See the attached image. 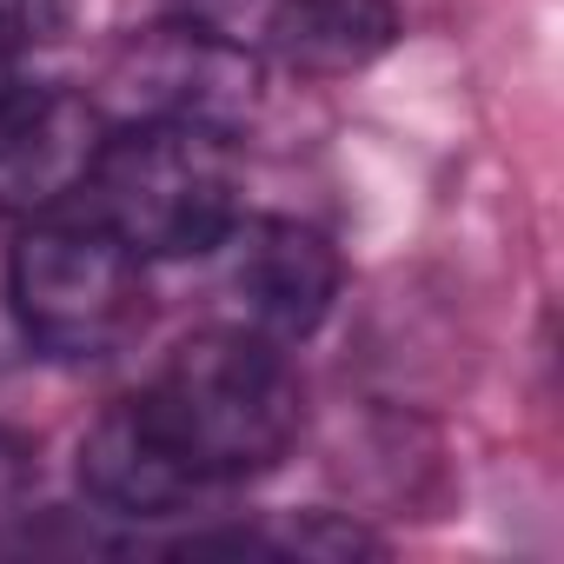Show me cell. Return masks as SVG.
I'll use <instances>...</instances> for the list:
<instances>
[{"mask_svg": "<svg viewBox=\"0 0 564 564\" xmlns=\"http://www.w3.org/2000/svg\"><path fill=\"white\" fill-rule=\"evenodd\" d=\"M147 399L206 485L272 471L306 425V392L286 346L246 326L186 339L166 359V372L147 386Z\"/></svg>", "mask_w": 564, "mask_h": 564, "instance_id": "1", "label": "cell"}, {"mask_svg": "<svg viewBox=\"0 0 564 564\" xmlns=\"http://www.w3.org/2000/svg\"><path fill=\"white\" fill-rule=\"evenodd\" d=\"M87 213L140 259H199L239 226L232 133L120 120L87 180Z\"/></svg>", "mask_w": 564, "mask_h": 564, "instance_id": "2", "label": "cell"}, {"mask_svg": "<svg viewBox=\"0 0 564 564\" xmlns=\"http://www.w3.org/2000/svg\"><path fill=\"white\" fill-rule=\"evenodd\" d=\"M8 300L41 352L100 359L140 319V252H127L94 213H41L8 252Z\"/></svg>", "mask_w": 564, "mask_h": 564, "instance_id": "3", "label": "cell"}, {"mask_svg": "<svg viewBox=\"0 0 564 564\" xmlns=\"http://www.w3.org/2000/svg\"><path fill=\"white\" fill-rule=\"evenodd\" d=\"M107 107L120 120H166V127L239 133L259 113V61H252L246 34H226V28L173 14L160 28H140L113 54Z\"/></svg>", "mask_w": 564, "mask_h": 564, "instance_id": "4", "label": "cell"}, {"mask_svg": "<svg viewBox=\"0 0 564 564\" xmlns=\"http://www.w3.org/2000/svg\"><path fill=\"white\" fill-rule=\"evenodd\" d=\"M226 246V300H232V326L259 333V339H313L326 326V313L339 306V246L306 226V219H246L219 239Z\"/></svg>", "mask_w": 564, "mask_h": 564, "instance_id": "5", "label": "cell"}, {"mask_svg": "<svg viewBox=\"0 0 564 564\" xmlns=\"http://www.w3.org/2000/svg\"><path fill=\"white\" fill-rule=\"evenodd\" d=\"M107 147L100 100L74 87H14L0 100V213H61L87 193L94 160Z\"/></svg>", "mask_w": 564, "mask_h": 564, "instance_id": "6", "label": "cell"}, {"mask_svg": "<svg viewBox=\"0 0 564 564\" xmlns=\"http://www.w3.org/2000/svg\"><path fill=\"white\" fill-rule=\"evenodd\" d=\"M80 491L107 518H173L206 491V478L180 452V438L166 432L153 399L140 392V399L107 405L87 425V438H80Z\"/></svg>", "mask_w": 564, "mask_h": 564, "instance_id": "7", "label": "cell"}, {"mask_svg": "<svg viewBox=\"0 0 564 564\" xmlns=\"http://www.w3.org/2000/svg\"><path fill=\"white\" fill-rule=\"evenodd\" d=\"M265 47L306 80H346L386 61L405 34L399 0H265Z\"/></svg>", "mask_w": 564, "mask_h": 564, "instance_id": "8", "label": "cell"}, {"mask_svg": "<svg viewBox=\"0 0 564 564\" xmlns=\"http://www.w3.org/2000/svg\"><path fill=\"white\" fill-rule=\"evenodd\" d=\"M28 505H34V458H28V445L8 425H0V538L21 531Z\"/></svg>", "mask_w": 564, "mask_h": 564, "instance_id": "9", "label": "cell"}, {"mask_svg": "<svg viewBox=\"0 0 564 564\" xmlns=\"http://www.w3.org/2000/svg\"><path fill=\"white\" fill-rule=\"evenodd\" d=\"M67 21H74V0H0V34L14 47L54 41V34H67Z\"/></svg>", "mask_w": 564, "mask_h": 564, "instance_id": "10", "label": "cell"}, {"mask_svg": "<svg viewBox=\"0 0 564 564\" xmlns=\"http://www.w3.org/2000/svg\"><path fill=\"white\" fill-rule=\"evenodd\" d=\"M173 14L206 21V28H226V34H246V28H259L265 0H173Z\"/></svg>", "mask_w": 564, "mask_h": 564, "instance_id": "11", "label": "cell"}, {"mask_svg": "<svg viewBox=\"0 0 564 564\" xmlns=\"http://www.w3.org/2000/svg\"><path fill=\"white\" fill-rule=\"evenodd\" d=\"M14 54H21V47H14L8 34H0V100H8V94L21 87V80H14Z\"/></svg>", "mask_w": 564, "mask_h": 564, "instance_id": "12", "label": "cell"}]
</instances>
